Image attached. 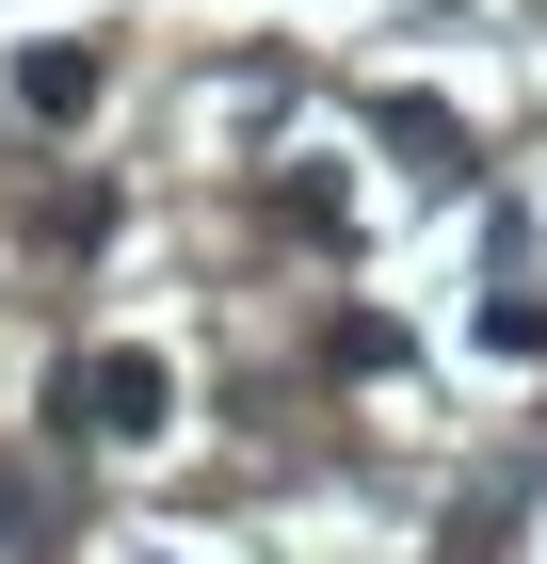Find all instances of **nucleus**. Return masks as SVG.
Returning a JSON list of instances; mask_svg holds the SVG:
<instances>
[{"instance_id": "f257e3e1", "label": "nucleus", "mask_w": 547, "mask_h": 564, "mask_svg": "<svg viewBox=\"0 0 547 564\" xmlns=\"http://www.w3.org/2000/svg\"><path fill=\"white\" fill-rule=\"evenodd\" d=\"M65 403H81V435H162V420H177V371H162L145 339H113V355L65 371Z\"/></svg>"}, {"instance_id": "f03ea898", "label": "nucleus", "mask_w": 547, "mask_h": 564, "mask_svg": "<svg viewBox=\"0 0 547 564\" xmlns=\"http://www.w3.org/2000/svg\"><path fill=\"white\" fill-rule=\"evenodd\" d=\"M17 113L81 130V113H97V48H17Z\"/></svg>"}, {"instance_id": "7ed1b4c3", "label": "nucleus", "mask_w": 547, "mask_h": 564, "mask_svg": "<svg viewBox=\"0 0 547 564\" xmlns=\"http://www.w3.org/2000/svg\"><path fill=\"white\" fill-rule=\"evenodd\" d=\"M371 130L403 145V162H419V177H467V130H451V113H435V97H386Z\"/></svg>"}, {"instance_id": "20e7f679", "label": "nucleus", "mask_w": 547, "mask_h": 564, "mask_svg": "<svg viewBox=\"0 0 547 564\" xmlns=\"http://www.w3.org/2000/svg\"><path fill=\"white\" fill-rule=\"evenodd\" d=\"M0 532H17V484H0Z\"/></svg>"}]
</instances>
